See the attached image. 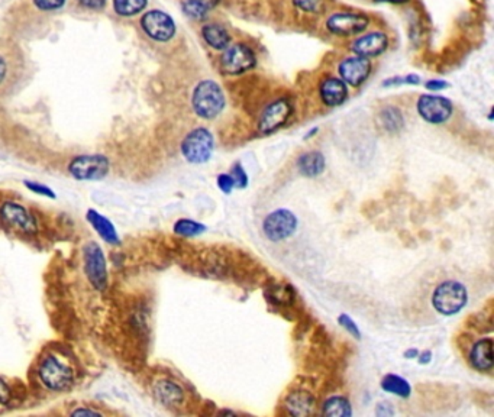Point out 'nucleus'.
Wrapping results in <instances>:
<instances>
[{"label": "nucleus", "mask_w": 494, "mask_h": 417, "mask_svg": "<svg viewBox=\"0 0 494 417\" xmlns=\"http://www.w3.org/2000/svg\"><path fill=\"white\" fill-rule=\"evenodd\" d=\"M24 184H25V187H27L28 190H31V191L35 193V194L44 196V197H50V198H55V197H57L55 191H54L51 187H48V186L43 184V183H36V182H29V180H27V182H24Z\"/></svg>", "instance_id": "nucleus-35"}, {"label": "nucleus", "mask_w": 494, "mask_h": 417, "mask_svg": "<svg viewBox=\"0 0 494 417\" xmlns=\"http://www.w3.org/2000/svg\"><path fill=\"white\" fill-rule=\"evenodd\" d=\"M219 3L221 0H182V8L189 17L202 21Z\"/></svg>", "instance_id": "nucleus-24"}, {"label": "nucleus", "mask_w": 494, "mask_h": 417, "mask_svg": "<svg viewBox=\"0 0 494 417\" xmlns=\"http://www.w3.org/2000/svg\"><path fill=\"white\" fill-rule=\"evenodd\" d=\"M322 102L329 108L341 106L348 98L347 85L337 77H328L321 83L319 87Z\"/></svg>", "instance_id": "nucleus-16"}, {"label": "nucleus", "mask_w": 494, "mask_h": 417, "mask_svg": "<svg viewBox=\"0 0 494 417\" xmlns=\"http://www.w3.org/2000/svg\"><path fill=\"white\" fill-rule=\"evenodd\" d=\"M493 339L491 337H484L471 348L470 352V363L471 367L477 371L487 372L493 370Z\"/></svg>", "instance_id": "nucleus-18"}, {"label": "nucleus", "mask_w": 494, "mask_h": 417, "mask_svg": "<svg viewBox=\"0 0 494 417\" xmlns=\"http://www.w3.org/2000/svg\"><path fill=\"white\" fill-rule=\"evenodd\" d=\"M371 61L370 58H364L360 55L348 57L340 63L338 71L341 75V80L345 85H349L352 87H360L364 85L368 77L371 74Z\"/></svg>", "instance_id": "nucleus-13"}, {"label": "nucleus", "mask_w": 494, "mask_h": 417, "mask_svg": "<svg viewBox=\"0 0 494 417\" xmlns=\"http://www.w3.org/2000/svg\"><path fill=\"white\" fill-rule=\"evenodd\" d=\"M370 25V17L363 12H338L328 17L326 29L338 36H354L364 32Z\"/></svg>", "instance_id": "nucleus-11"}, {"label": "nucleus", "mask_w": 494, "mask_h": 417, "mask_svg": "<svg viewBox=\"0 0 494 417\" xmlns=\"http://www.w3.org/2000/svg\"><path fill=\"white\" fill-rule=\"evenodd\" d=\"M77 5L86 9V10H93V12H99L103 10L106 8L108 0H75Z\"/></svg>", "instance_id": "nucleus-38"}, {"label": "nucleus", "mask_w": 494, "mask_h": 417, "mask_svg": "<svg viewBox=\"0 0 494 417\" xmlns=\"http://www.w3.org/2000/svg\"><path fill=\"white\" fill-rule=\"evenodd\" d=\"M215 149V138L208 128L199 126L190 131L182 142V154L190 164L208 163Z\"/></svg>", "instance_id": "nucleus-3"}, {"label": "nucleus", "mask_w": 494, "mask_h": 417, "mask_svg": "<svg viewBox=\"0 0 494 417\" xmlns=\"http://www.w3.org/2000/svg\"><path fill=\"white\" fill-rule=\"evenodd\" d=\"M273 293V303H282L286 305L287 302H291L294 299V293L290 287L287 286H282V287H275L274 290H271Z\"/></svg>", "instance_id": "nucleus-31"}, {"label": "nucleus", "mask_w": 494, "mask_h": 417, "mask_svg": "<svg viewBox=\"0 0 494 417\" xmlns=\"http://www.w3.org/2000/svg\"><path fill=\"white\" fill-rule=\"evenodd\" d=\"M425 87L429 92H441L448 89V83L444 80H429L425 83Z\"/></svg>", "instance_id": "nucleus-40"}, {"label": "nucleus", "mask_w": 494, "mask_h": 417, "mask_svg": "<svg viewBox=\"0 0 494 417\" xmlns=\"http://www.w3.org/2000/svg\"><path fill=\"white\" fill-rule=\"evenodd\" d=\"M155 399L167 407L180 406L184 400V390L171 380H158L152 387Z\"/></svg>", "instance_id": "nucleus-17"}, {"label": "nucleus", "mask_w": 494, "mask_h": 417, "mask_svg": "<svg viewBox=\"0 0 494 417\" xmlns=\"http://www.w3.org/2000/svg\"><path fill=\"white\" fill-rule=\"evenodd\" d=\"M379 122H380V126L386 132L396 133V132L403 129L405 117H403V113H402V110L399 108H396V106H386L379 113Z\"/></svg>", "instance_id": "nucleus-23"}, {"label": "nucleus", "mask_w": 494, "mask_h": 417, "mask_svg": "<svg viewBox=\"0 0 494 417\" xmlns=\"http://www.w3.org/2000/svg\"><path fill=\"white\" fill-rule=\"evenodd\" d=\"M382 388L386 393L394 394L398 397H403V399H407V397L412 394V387L409 384V381L400 375L396 374H387L384 379L382 380Z\"/></svg>", "instance_id": "nucleus-26"}, {"label": "nucleus", "mask_w": 494, "mask_h": 417, "mask_svg": "<svg viewBox=\"0 0 494 417\" xmlns=\"http://www.w3.org/2000/svg\"><path fill=\"white\" fill-rule=\"evenodd\" d=\"M468 302L467 287L456 280L441 283L432 294V305L438 313L453 316L460 313Z\"/></svg>", "instance_id": "nucleus-2"}, {"label": "nucleus", "mask_w": 494, "mask_h": 417, "mask_svg": "<svg viewBox=\"0 0 494 417\" xmlns=\"http://www.w3.org/2000/svg\"><path fill=\"white\" fill-rule=\"evenodd\" d=\"M293 5L307 13H319L324 9V0H293Z\"/></svg>", "instance_id": "nucleus-29"}, {"label": "nucleus", "mask_w": 494, "mask_h": 417, "mask_svg": "<svg viewBox=\"0 0 494 417\" xmlns=\"http://www.w3.org/2000/svg\"><path fill=\"white\" fill-rule=\"evenodd\" d=\"M419 356V351L416 348H409L406 352H405V358L406 360H413V358H418Z\"/></svg>", "instance_id": "nucleus-44"}, {"label": "nucleus", "mask_w": 494, "mask_h": 417, "mask_svg": "<svg viewBox=\"0 0 494 417\" xmlns=\"http://www.w3.org/2000/svg\"><path fill=\"white\" fill-rule=\"evenodd\" d=\"M256 66V55L247 44H235L224 50L221 57V68L225 74H244Z\"/></svg>", "instance_id": "nucleus-8"}, {"label": "nucleus", "mask_w": 494, "mask_h": 417, "mask_svg": "<svg viewBox=\"0 0 494 417\" xmlns=\"http://www.w3.org/2000/svg\"><path fill=\"white\" fill-rule=\"evenodd\" d=\"M377 414L379 416H388V414H394V410L391 407H388L387 403H382L377 406Z\"/></svg>", "instance_id": "nucleus-42"}, {"label": "nucleus", "mask_w": 494, "mask_h": 417, "mask_svg": "<svg viewBox=\"0 0 494 417\" xmlns=\"http://www.w3.org/2000/svg\"><path fill=\"white\" fill-rule=\"evenodd\" d=\"M322 413L328 417H349L352 416V407L347 397L332 395L324 403Z\"/></svg>", "instance_id": "nucleus-25"}, {"label": "nucleus", "mask_w": 494, "mask_h": 417, "mask_svg": "<svg viewBox=\"0 0 494 417\" xmlns=\"http://www.w3.org/2000/svg\"><path fill=\"white\" fill-rule=\"evenodd\" d=\"M10 395H12V393H10L9 386L2 379H0V404H6L10 400Z\"/></svg>", "instance_id": "nucleus-39"}, {"label": "nucleus", "mask_w": 494, "mask_h": 417, "mask_svg": "<svg viewBox=\"0 0 494 417\" xmlns=\"http://www.w3.org/2000/svg\"><path fill=\"white\" fill-rule=\"evenodd\" d=\"M388 48V36L384 32L374 31L358 36L352 43V52L364 58H375L384 54Z\"/></svg>", "instance_id": "nucleus-14"}, {"label": "nucleus", "mask_w": 494, "mask_h": 417, "mask_svg": "<svg viewBox=\"0 0 494 417\" xmlns=\"http://www.w3.org/2000/svg\"><path fill=\"white\" fill-rule=\"evenodd\" d=\"M325 167H326V160H325V155L321 151L305 152L298 160L299 173L309 178L319 177L325 171Z\"/></svg>", "instance_id": "nucleus-22"}, {"label": "nucleus", "mask_w": 494, "mask_h": 417, "mask_svg": "<svg viewBox=\"0 0 494 417\" xmlns=\"http://www.w3.org/2000/svg\"><path fill=\"white\" fill-rule=\"evenodd\" d=\"M338 322H340V325H341L344 329H347L352 336L358 337V339H360V337H361V332H360L358 326L355 325V322L351 319V317H349L348 314H345V313L341 314V316L338 317Z\"/></svg>", "instance_id": "nucleus-37"}, {"label": "nucleus", "mask_w": 494, "mask_h": 417, "mask_svg": "<svg viewBox=\"0 0 494 417\" xmlns=\"http://www.w3.org/2000/svg\"><path fill=\"white\" fill-rule=\"evenodd\" d=\"M12 61L10 58L0 52V87H3L12 77Z\"/></svg>", "instance_id": "nucleus-30"}, {"label": "nucleus", "mask_w": 494, "mask_h": 417, "mask_svg": "<svg viewBox=\"0 0 494 417\" xmlns=\"http://www.w3.org/2000/svg\"><path fill=\"white\" fill-rule=\"evenodd\" d=\"M86 219L105 242H108L110 245H117L121 242V237H119V235H117L115 225L103 214H101L93 209H89L86 213Z\"/></svg>", "instance_id": "nucleus-19"}, {"label": "nucleus", "mask_w": 494, "mask_h": 417, "mask_svg": "<svg viewBox=\"0 0 494 417\" xmlns=\"http://www.w3.org/2000/svg\"><path fill=\"white\" fill-rule=\"evenodd\" d=\"M85 272L92 286L97 290H105L108 287V263L101 245L96 242H87L83 248Z\"/></svg>", "instance_id": "nucleus-7"}, {"label": "nucleus", "mask_w": 494, "mask_h": 417, "mask_svg": "<svg viewBox=\"0 0 494 417\" xmlns=\"http://www.w3.org/2000/svg\"><path fill=\"white\" fill-rule=\"evenodd\" d=\"M71 416H90V417H94V416H103V413L99 411V410H94V409H89V407H80V409L73 410Z\"/></svg>", "instance_id": "nucleus-41"}, {"label": "nucleus", "mask_w": 494, "mask_h": 417, "mask_svg": "<svg viewBox=\"0 0 494 417\" xmlns=\"http://www.w3.org/2000/svg\"><path fill=\"white\" fill-rule=\"evenodd\" d=\"M226 106V97L222 87L213 80H202L196 85L191 93V108L194 113L212 121L219 116Z\"/></svg>", "instance_id": "nucleus-1"}, {"label": "nucleus", "mask_w": 494, "mask_h": 417, "mask_svg": "<svg viewBox=\"0 0 494 417\" xmlns=\"http://www.w3.org/2000/svg\"><path fill=\"white\" fill-rule=\"evenodd\" d=\"M216 183H217V187H219L221 191L225 194H231L232 190L235 189V182H233L232 175L226 174V173H222V174L217 175Z\"/></svg>", "instance_id": "nucleus-36"}, {"label": "nucleus", "mask_w": 494, "mask_h": 417, "mask_svg": "<svg viewBox=\"0 0 494 417\" xmlns=\"http://www.w3.org/2000/svg\"><path fill=\"white\" fill-rule=\"evenodd\" d=\"M416 109L423 121L432 125L445 124L453 113V105L449 98L435 94L421 96L416 103Z\"/></svg>", "instance_id": "nucleus-10"}, {"label": "nucleus", "mask_w": 494, "mask_h": 417, "mask_svg": "<svg viewBox=\"0 0 494 417\" xmlns=\"http://www.w3.org/2000/svg\"><path fill=\"white\" fill-rule=\"evenodd\" d=\"M430 358H432V352L430 351H426V352H423L421 356H419V364H428L429 361H430Z\"/></svg>", "instance_id": "nucleus-45"}, {"label": "nucleus", "mask_w": 494, "mask_h": 417, "mask_svg": "<svg viewBox=\"0 0 494 417\" xmlns=\"http://www.w3.org/2000/svg\"><path fill=\"white\" fill-rule=\"evenodd\" d=\"M148 5V0H113V9L116 15L131 17L141 13Z\"/></svg>", "instance_id": "nucleus-27"}, {"label": "nucleus", "mask_w": 494, "mask_h": 417, "mask_svg": "<svg viewBox=\"0 0 494 417\" xmlns=\"http://www.w3.org/2000/svg\"><path fill=\"white\" fill-rule=\"evenodd\" d=\"M314 407H316L314 397L307 391H302V390L294 391L289 394V397L286 399V409L291 416H298V417L309 416L314 411Z\"/></svg>", "instance_id": "nucleus-20"}, {"label": "nucleus", "mask_w": 494, "mask_h": 417, "mask_svg": "<svg viewBox=\"0 0 494 417\" xmlns=\"http://www.w3.org/2000/svg\"><path fill=\"white\" fill-rule=\"evenodd\" d=\"M0 216L2 219L9 224L10 226L27 232V233H34L36 231V221L32 216V213L19 203L13 202H5L0 207Z\"/></svg>", "instance_id": "nucleus-15"}, {"label": "nucleus", "mask_w": 494, "mask_h": 417, "mask_svg": "<svg viewBox=\"0 0 494 417\" xmlns=\"http://www.w3.org/2000/svg\"><path fill=\"white\" fill-rule=\"evenodd\" d=\"M141 28L148 38L157 43H168L177 32L174 19L160 9L145 12L141 17Z\"/></svg>", "instance_id": "nucleus-9"}, {"label": "nucleus", "mask_w": 494, "mask_h": 417, "mask_svg": "<svg viewBox=\"0 0 494 417\" xmlns=\"http://www.w3.org/2000/svg\"><path fill=\"white\" fill-rule=\"evenodd\" d=\"M231 175L235 182V187L245 189L248 186V175L240 163H235L231 170Z\"/></svg>", "instance_id": "nucleus-32"}, {"label": "nucleus", "mask_w": 494, "mask_h": 417, "mask_svg": "<svg viewBox=\"0 0 494 417\" xmlns=\"http://www.w3.org/2000/svg\"><path fill=\"white\" fill-rule=\"evenodd\" d=\"M375 3H390V5H405L409 3L410 0H374Z\"/></svg>", "instance_id": "nucleus-43"}, {"label": "nucleus", "mask_w": 494, "mask_h": 417, "mask_svg": "<svg viewBox=\"0 0 494 417\" xmlns=\"http://www.w3.org/2000/svg\"><path fill=\"white\" fill-rule=\"evenodd\" d=\"M421 82V77L416 75V74H407L405 77H393V78H388V80H386L383 83L384 87H388V86H402V85H419Z\"/></svg>", "instance_id": "nucleus-34"}, {"label": "nucleus", "mask_w": 494, "mask_h": 417, "mask_svg": "<svg viewBox=\"0 0 494 417\" xmlns=\"http://www.w3.org/2000/svg\"><path fill=\"white\" fill-rule=\"evenodd\" d=\"M173 231H174V233L180 235V236L191 237V236H197V235L203 233L206 231V226L203 224H199V222L191 221V219H179L174 224Z\"/></svg>", "instance_id": "nucleus-28"}, {"label": "nucleus", "mask_w": 494, "mask_h": 417, "mask_svg": "<svg viewBox=\"0 0 494 417\" xmlns=\"http://www.w3.org/2000/svg\"><path fill=\"white\" fill-rule=\"evenodd\" d=\"M298 229V217L289 209L271 212L263 222V232L271 242H282Z\"/></svg>", "instance_id": "nucleus-6"}, {"label": "nucleus", "mask_w": 494, "mask_h": 417, "mask_svg": "<svg viewBox=\"0 0 494 417\" xmlns=\"http://www.w3.org/2000/svg\"><path fill=\"white\" fill-rule=\"evenodd\" d=\"M34 6L41 12H54L61 9L67 0H32Z\"/></svg>", "instance_id": "nucleus-33"}, {"label": "nucleus", "mask_w": 494, "mask_h": 417, "mask_svg": "<svg viewBox=\"0 0 494 417\" xmlns=\"http://www.w3.org/2000/svg\"><path fill=\"white\" fill-rule=\"evenodd\" d=\"M293 112H294V105L291 103L290 98L282 97L277 98V101H274L264 109L260 117V122H259L260 132L263 135H271L275 131H279L282 126H284L289 122Z\"/></svg>", "instance_id": "nucleus-12"}, {"label": "nucleus", "mask_w": 494, "mask_h": 417, "mask_svg": "<svg viewBox=\"0 0 494 417\" xmlns=\"http://www.w3.org/2000/svg\"><path fill=\"white\" fill-rule=\"evenodd\" d=\"M202 38L205 43L216 51H224L231 45L229 31L222 24H206L202 28Z\"/></svg>", "instance_id": "nucleus-21"}, {"label": "nucleus", "mask_w": 494, "mask_h": 417, "mask_svg": "<svg viewBox=\"0 0 494 417\" xmlns=\"http://www.w3.org/2000/svg\"><path fill=\"white\" fill-rule=\"evenodd\" d=\"M68 174L78 182H99L110 171L109 158L102 154L78 155L70 161Z\"/></svg>", "instance_id": "nucleus-4"}, {"label": "nucleus", "mask_w": 494, "mask_h": 417, "mask_svg": "<svg viewBox=\"0 0 494 417\" xmlns=\"http://www.w3.org/2000/svg\"><path fill=\"white\" fill-rule=\"evenodd\" d=\"M38 375L41 383L51 391H64L74 383L73 370L55 356H47L39 364Z\"/></svg>", "instance_id": "nucleus-5"}]
</instances>
